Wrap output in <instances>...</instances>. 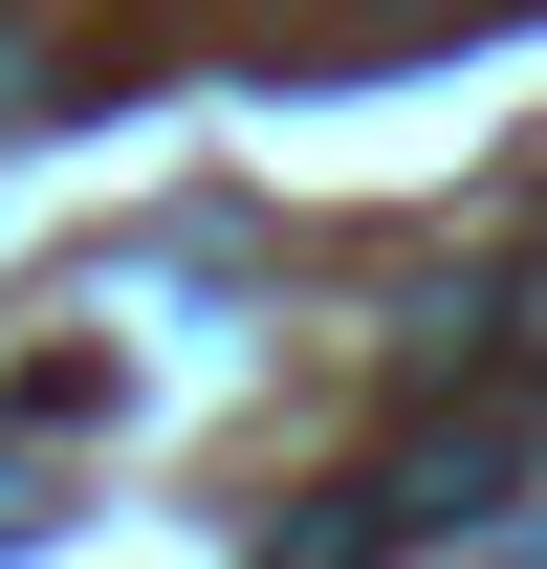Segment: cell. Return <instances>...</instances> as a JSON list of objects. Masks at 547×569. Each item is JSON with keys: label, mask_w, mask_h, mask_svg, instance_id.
Instances as JSON below:
<instances>
[{"label": "cell", "mask_w": 547, "mask_h": 569, "mask_svg": "<svg viewBox=\"0 0 547 569\" xmlns=\"http://www.w3.org/2000/svg\"><path fill=\"white\" fill-rule=\"evenodd\" d=\"M504 351H526V395H547V284H526V329H504Z\"/></svg>", "instance_id": "6da1fadb"}]
</instances>
